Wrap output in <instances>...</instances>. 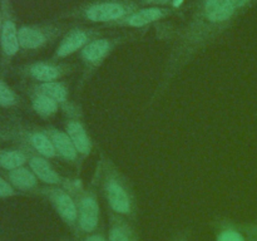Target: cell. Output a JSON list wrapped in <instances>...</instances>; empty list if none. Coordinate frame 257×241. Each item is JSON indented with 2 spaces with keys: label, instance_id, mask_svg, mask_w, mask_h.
<instances>
[{
  "label": "cell",
  "instance_id": "ffe728a7",
  "mask_svg": "<svg viewBox=\"0 0 257 241\" xmlns=\"http://www.w3.org/2000/svg\"><path fill=\"white\" fill-rule=\"evenodd\" d=\"M15 103H17V95L14 90L0 79V107H13Z\"/></svg>",
  "mask_w": 257,
  "mask_h": 241
},
{
  "label": "cell",
  "instance_id": "d6986e66",
  "mask_svg": "<svg viewBox=\"0 0 257 241\" xmlns=\"http://www.w3.org/2000/svg\"><path fill=\"white\" fill-rule=\"evenodd\" d=\"M33 107H34V109L37 110L39 114L50 115L57 110L58 105L55 100L50 99V98L45 97V95L38 94L37 97L34 98V100H33Z\"/></svg>",
  "mask_w": 257,
  "mask_h": 241
},
{
  "label": "cell",
  "instance_id": "44dd1931",
  "mask_svg": "<svg viewBox=\"0 0 257 241\" xmlns=\"http://www.w3.org/2000/svg\"><path fill=\"white\" fill-rule=\"evenodd\" d=\"M15 193L14 187L12 186V183L8 182L7 180L0 176V198H5V197H10Z\"/></svg>",
  "mask_w": 257,
  "mask_h": 241
},
{
  "label": "cell",
  "instance_id": "4fadbf2b",
  "mask_svg": "<svg viewBox=\"0 0 257 241\" xmlns=\"http://www.w3.org/2000/svg\"><path fill=\"white\" fill-rule=\"evenodd\" d=\"M55 205H57L59 213L65 218V220L69 221V222L75 221V218H77L78 216L77 207H75L74 202H73V200L69 196L65 195V193H59V195L55 197Z\"/></svg>",
  "mask_w": 257,
  "mask_h": 241
},
{
  "label": "cell",
  "instance_id": "6da1fadb",
  "mask_svg": "<svg viewBox=\"0 0 257 241\" xmlns=\"http://www.w3.org/2000/svg\"><path fill=\"white\" fill-rule=\"evenodd\" d=\"M124 14V8L115 3H103L90 7L87 10V17L93 22H109L119 19Z\"/></svg>",
  "mask_w": 257,
  "mask_h": 241
},
{
  "label": "cell",
  "instance_id": "2e32d148",
  "mask_svg": "<svg viewBox=\"0 0 257 241\" xmlns=\"http://www.w3.org/2000/svg\"><path fill=\"white\" fill-rule=\"evenodd\" d=\"M39 94L45 95V97L50 98V99L55 100V102H62L67 97V90L64 89L63 85L59 83L48 82L43 83L39 87Z\"/></svg>",
  "mask_w": 257,
  "mask_h": 241
},
{
  "label": "cell",
  "instance_id": "9a60e30c",
  "mask_svg": "<svg viewBox=\"0 0 257 241\" xmlns=\"http://www.w3.org/2000/svg\"><path fill=\"white\" fill-rule=\"evenodd\" d=\"M108 48H109V44H108L107 40L100 39L95 40V42L89 43L87 47L83 50V55L87 60H90V62H97L100 58H103V55L107 53Z\"/></svg>",
  "mask_w": 257,
  "mask_h": 241
},
{
  "label": "cell",
  "instance_id": "8992f818",
  "mask_svg": "<svg viewBox=\"0 0 257 241\" xmlns=\"http://www.w3.org/2000/svg\"><path fill=\"white\" fill-rule=\"evenodd\" d=\"M8 176H9V182L12 183L13 187H17L19 190H29V188L34 187L35 183H37L34 172L24 167L9 171Z\"/></svg>",
  "mask_w": 257,
  "mask_h": 241
},
{
  "label": "cell",
  "instance_id": "cb8c5ba5",
  "mask_svg": "<svg viewBox=\"0 0 257 241\" xmlns=\"http://www.w3.org/2000/svg\"><path fill=\"white\" fill-rule=\"evenodd\" d=\"M231 2L235 7H243L246 3H248V0H231Z\"/></svg>",
  "mask_w": 257,
  "mask_h": 241
},
{
  "label": "cell",
  "instance_id": "7c38bea8",
  "mask_svg": "<svg viewBox=\"0 0 257 241\" xmlns=\"http://www.w3.org/2000/svg\"><path fill=\"white\" fill-rule=\"evenodd\" d=\"M27 158L24 153L19 151H10L3 150L0 151V167L7 171H13L15 168L23 167Z\"/></svg>",
  "mask_w": 257,
  "mask_h": 241
},
{
  "label": "cell",
  "instance_id": "7402d4cb",
  "mask_svg": "<svg viewBox=\"0 0 257 241\" xmlns=\"http://www.w3.org/2000/svg\"><path fill=\"white\" fill-rule=\"evenodd\" d=\"M218 241H245L243 236L235 230H227L221 233Z\"/></svg>",
  "mask_w": 257,
  "mask_h": 241
},
{
  "label": "cell",
  "instance_id": "ba28073f",
  "mask_svg": "<svg viewBox=\"0 0 257 241\" xmlns=\"http://www.w3.org/2000/svg\"><path fill=\"white\" fill-rule=\"evenodd\" d=\"M30 168L34 172V175L37 177H39L40 180L44 181L47 183H58L59 182V177H58L57 173L53 171V168L50 167L49 163L45 160L39 157H33L30 160Z\"/></svg>",
  "mask_w": 257,
  "mask_h": 241
},
{
  "label": "cell",
  "instance_id": "9c48e42d",
  "mask_svg": "<svg viewBox=\"0 0 257 241\" xmlns=\"http://www.w3.org/2000/svg\"><path fill=\"white\" fill-rule=\"evenodd\" d=\"M87 40V35L85 33L80 32V30H75L72 32L64 40L62 44L58 48V55L59 57H67V55L72 54L75 50L79 49Z\"/></svg>",
  "mask_w": 257,
  "mask_h": 241
},
{
  "label": "cell",
  "instance_id": "4316f807",
  "mask_svg": "<svg viewBox=\"0 0 257 241\" xmlns=\"http://www.w3.org/2000/svg\"><path fill=\"white\" fill-rule=\"evenodd\" d=\"M178 3H181V0H177V2H176L175 4H176V5H178Z\"/></svg>",
  "mask_w": 257,
  "mask_h": 241
},
{
  "label": "cell",
  "instance_id": "8fae6325",
  "mask_svg": "<svg viewBox=\"0 0 257 241\" xmlns=\"http://www.w3.org/2000/svg\"><path fill=\"white\" fill-rule=\"evenodd\" d=\"M52 142L55 150L60 155L64 156L68 160H74L75 156H77V148L73 145L69 136L63 132H55L52 136Z\"/></svg>",
  "mask_w": 257,
  "mask_h": 241
},
{
  "label": "cell",
  "instance_id": "e0dca14e",
  "mask_svg": "<svg viewBox=\"0 0 257 241\" xmlns=\"http://www.w3.org/2000/svg\"><path fill=\"white\" fill-rule=\"evenodd\" d=\"M30 74L35 78L37 80H42V82L48 83L54 80L58 77V70L54 67H50L48 64H43V63H38L30 67Z\"/></svg>",
  "mask_w": 257,
  "mask_h": 241
},
{
  "label": "cell",
  "instance_id": "277c9868",
  "mask_svg": "<svg viewBox=\"0 0 257 241\" xmlns=\"http://www.w3.org/2000/svg\"><path fill=\"white\" fill-rule=\"evenodd\" d=\"M98 213H99V208H98L94 198H84L82 206H80V227L87 231V232L94 230L98 223Z\"/></svg>",
  "mask_w": 257,
  "mask_h": 241
},
{
  "label": "cell",
  "instance_id": "7a4b0ae2",
  "mask_svg": "<svg viewBox=\"0 0 257 241\" xmlns=\"http://www.w3.org/2000/svg\"><path fill=\"white\" fill-rule=\"evenodd\" d=\"M0 44L4 55L13 57L17 54L19 49V40H18V29L15 23L12 19H7L3 22L2 33H0Z\"/></svg>",
  "mask_w": 257,
  "mask_h": 241
},
{
  "label": "cell",
  "instance_id": "30bf717a",
  "mask_svg": "<svg viewBox=\"0 0 257 241\" xmlns=\"http://www.w3.org/2000/svg\"><path fill=\"white\" fill-rule=\"evenodd\" d=\"M68 135L72 140L73 145L80 153H88L90 150V143L87 137V133L78 122H70L68 125Z\"/></svg>",
  "mask_w": 257,
  "mask_h": 241
},
{
  "label": "cell",
  "instance_id": "5bb4252c",
  "mask_svg": "<svg viewBox=\"0 0 257 241\" xmlns=\"http://www.w3.org/2000/svg\"><path fill=\"white\" fill-rule=\"evenodd\" d=\"M161 17H162V12H161V9H157V8H151V9L141 10V12L133 14L132 17L128 19V24L132 25V27H143V25L148 24V23L160 19Z\"/></svg>",
  "mask_w": 257,
  "mask_h": 241
},
{
  "label": "cell",
  "instance_id": "52a82bcc",
  "mask_svg": "<svg viewBox=\"0 0 257 241\" xmlns=\"http://www.w3.org/2000/svg\"><path fill=\"white\" fill-rule=\"evenodd\" d=\"M18 40H19V47L24 49H37L44 43L45 38L42 32L34 28L23 27L18 30Z\"/></svg>",
  "mask_w": 257,
  "mask_h": 241
},
{
  "label": "cell",
  "instance_id": "ac0fdd59",
  "mask_svg": "<svg viewBox=\"0 0 257 241\" xmlns=\"http://www.w3.org/2000/svg\"><path fill=\"white\" fill-rule=\"evenodd\" d=\"M32 141V145L34 146L35 150L39 153H42L45 157H53L55 153V148L53 146L52 141H49V138L47 136H44L43 133H34V135L30 137Z\"/></svg>",
  "mask_w": 257,
  "mask_h": 241
},
{
  "label": "cell",
  "instance_id": "603a6c76",
  "mask_svg": "<svg viewBox=\"0 0 257 241\" xmlns=\"http://www.w3.org/2000/svg\"><path fill=\"white\" fill-rule=\"evenodd\" d=\"M109 241H130V238H128V236L120 228H114L110 232Z\"/></svg>",
  "mask_w": 257,
  "mask_h": 241
},
{
  "label": "cell",
  "instance_id": "3957f363",
  "mask_svg": "<svg viewBox=\"0 0 257 241\" xmlns=\"http://www.w3.org/2000/svg\"><path fill=\"white\" fill-rule=\"evenodd\" d=\"M235 5L231 0H206V15L211 22H223L232 17Z\"/></svg>",
  "mask_w": 257,
  "mask_h": 241
},
{
  "label": "cell",
  "instance_id": "484cf974",
  "mask_svg": "<svg viewBox=\"0 0 257 241\" xmlns=\"http://www.w3.org/2000/svg\"><path fill=\"white\" fill-rule=\"evenodd\" d=\"M2 27H3V22H2V14H0V33H2Z\"/></svg>",
  "mask_w": 257,
  "mask_h": 241
},
{
  "label": "cell",
  "instance_id": "d4e9b609",
  "mask_svg": "<svg viewBox=\"0 0 257 241\" xmlns=\"http://www.w3.org/2000/svg\"><path fill=\"white\" fill-rule=\"evenodd\" d=\"M85 241H105V240L103 237H100V236H90V237H88Z\"/></svg>",
  "mask_w": 257,
  "mask_h": 241
},
{
  "label": "cell",
  "instance_id": "5b68a950",
  "mask_svg": "<svg viewBox=\"0 0 257 241\" xmlns=\"http://www.w3.org/2000/svg\"><path fill=\"white\" fill-rule=\"evenodd\" d=\"M108 200H109V203L113 207V210L117 211V212H130V198H128L125 191L118 183H109V186H108Z\"/></svg>",
  "mask_w": 257,
  "mask_h": 241
}]
</instances>
